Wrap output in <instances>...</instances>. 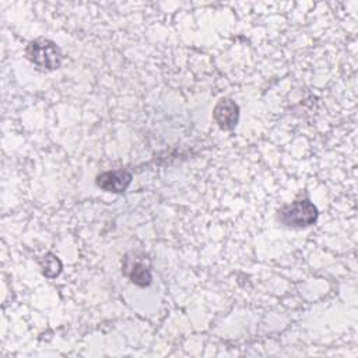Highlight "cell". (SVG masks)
<instances>
[{
    "mask_svg": "<svg viewBox=\"0 0 358 358\" xmlns=\"http://www.w3.org/2000/svg\"><path fill=\"white\" fill-rule=\"evenodd\" d=\"M28 59L42 70H55L62 64V52L59 46L46 38L31 41L27 46Z\"/></svg>",
    "mask_w": 358,
    "mask_h": 358,
    "instance_id": "cell-1",
    "label": "cell"
},
{
    "mask_svg": "<svg viewBox=\"0 0 358 358\" xmlns=\"http://www.w3.org/2000/svg\"><path fill=\"white\" fill-rule=\"evenodd\" d=\"M317 208L309 200H296L278 211V220L288 228H306L316 222Z\"/></svg>",
    "mask_w": 358,
    "mask_h": 358,
    "instance_id": "cell-2",
    "label": "cell"
},
{
    "mask_svg": "<svg viewBox=\"0 0 358 358\" xmlns=\"http://www.w3.org/2000/svg\"><path fill=\"white\" fill-rule=\"evenodd\" d=\"M122 271L133 284L138 287H147L151 282V266L147 256L136 252L127 253L123 259Z\"/></svg>",
    "mask_w": 358,
    "mask_h": 358,
    "instance_id": "cell-3",
    "label": "cell"
},
{
    "mask_svg": "<svg viewBox=\"0 0 358 358\" xmlns=\"http://www.w3.org/2000/svg\"><path fill=\"white\" fill-rule=\"evenodd\" d=\"M131 173L123 169L106 171L96 176V186L105 192L123 193L131 183Z\"/></svg>",
    "mask_w": 358,
    "mask_h": 358,
    "instance_id": "cell-4",
    "label": "cell"
},
{
    "mask_svg": "<svg viewBox=\"0 0 358 358\" xmlns=\"http://www.w3.org/2000/svg\"><path fill=\"white\" fill-rule=\"evenodd\" d=\"M213 117L221 129L232 130L239 119V106L235 103V101L229 98H222L215 105L213 110Z\"/></svg>",
    "mask_w": 358,
    "mask_h": 358,
    "instance_id": "cell-5",
    "label": "cell"
},
{
    "mask_svg": "<svg viewBox=\"0 0 358 358\" xmlns=\"http://www.w3.org/2000/svg\"><path fill=\"white\" fill-rule=\"evenodd\" d=\"M41 266H42V273L48 278H53V277L59 275V273L62 271V262L59 260L57 256H55L52 253H46L42 257Z\"/></svg>",
    "mask_w": 358,
    "mask_h": 358,
    "instance_id": "cell-6",
    "label": "cell"
}]
</instances>
